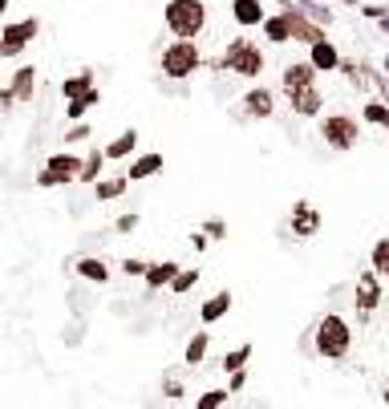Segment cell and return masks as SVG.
Instances as JSON below:
<instances>
[{"label":"cell","instance_id":"34","mask_svg":"<svg viewBox=\"0 0 389 409\" xmlns=\"http://www.w3.org/2000/svg\"><path fill=\"white\" fill-rule=\"evenodd\" d=\"M134 227H138V215H122L118 219V231H134Z\"/></svg>","mask_w":389,"mask_h":409},{"label":"cell","instance_id":"3","mask_svg":"<svg viewBox=\"0 0 389 409\" xmlns=\"http://www.w3.org/2000/svg\"><path fill=\"white\" fill-rule=\"evenodd\" d=\"M219 69H231V74H239V77H260L264 74V49H260L256 41L239 37V41H231L227 53L219 57Z\"/></svg>","mask_w":389,"mask_h":409},{"label":"cell","instance_id":"23","mask_svg":"<svg viewBox=\"0 0 389 409\" xmlns=\"http://www.w3.org/2000/svg\"><path fill=\"white\" fill-rule=\"evenodd\" d=\"M101 162H106V154H101V150H94V154L77 166V178H81V183H94V178H98V171H101Z\"/></svg>","mask_w":389,"mask_h":409},{"label":"cell","instance_id":"39","mask_svg":"<svg viewBox=\"0 0 389 409\" xmlns=\"http://www.w3.org/2000/svg\"><path fill=\"white\" fill-rule=\"evenodd\" d=\"M385 69H389V57H385Z\"/></svg>","mask_w":389,"mask_h":409},{"label":"cell","instance_id":"1","mask_svg":"<svg viewBox=\"0 0 389 409\" xmlns=\"http://www.w3.org/2000/svg\"><path fill=\"white\" fill-rule=\"evenodd\" d=\"M166 25L183 41L199 37L203 29H207V4L203 0H171L166 4Z\"/></svg>","mask_w":389,"mask_h":409},{"label":"cell","instance_id":"6","mask_svg":"<svg viewBox=\"0 0 389 409\" xmlns=\"http://www.w3.org/2000/svg\"><path fill=\"white\" fill-rule=\"evenodd\" d=\"M320 134H325V142L333 150H353L357 146V138H361V130H357V122H353L349 113H328L325 118V126H320Z\"/></svg>","mask_w":389,"mask_h":409},{"label":"cell","instance_id":"19","mask_svg":"<svg viewBox=\"0 0 389 409\" xmlns=\"http://www.w3.org/2000/svg\"><path fill=\"white\" fill-rule=\"evenodd\" d=\"M163 171V154H142L134 166H130V174H126V183H138V178H151V174Z\"/></svg>","mask_w":389,"mask_h":409},{"label":"cell","instance_id":"25","mask_svg":"<svg viewBox=\"0 0 389 409\" xmlns=\"http://www.w3.org/2000/svg\"><path fill=\"white\" fill-rule=\"evenodd\" d=\"M195 284H199V268H191V272H175V280H171V292H175V296H183V292H191Z\"/></svg>","mask_w":389,"mask_h":409},{"label":"cell","instance_id":"16","mask_svg":"<svg viewBox=\"0 0 389 409\" xmlns=\"http://www.w3.org/2000/svg\"><path fill=\"white\" fill-rule=\"evenodd\" d=\"M175 272H178V263H171V260H163V263H146L142 280H146V288H151V292H158L163 284H171V280H175Z\"/></svg>","mask_w":389,"mask_h":409},{"label":"cell","instance_id":"4","mask_svg":"<svg viewBox=\"0 0 389 409\" xmlns=\"http://www.w3.org/2000/svg\"><path fill=\"white\" fill-rule=\"evenodd\" d=\"M199 65H203V57H199V49H195V41H183V37H178L175 45H166V49H163V74L175 77V81L191 77Z\"/></svg>","mask_w":389,"mask_h":409},{"label":"cell","instance_id":"8","mask_svg":"<svg viewBox=\"0 0 389 409\" xmlns=\"http://www.w3.org/2000/svg\"><path fill=\"white\" fill-rule=\"evenodd\" d=\"M61 94H65V101H81L86 110L101 101V94H98V86H94V74H89V69H81L77 77H65Z\"/></svg>","mask_w":389,"mask_h":409},{"label":"cell","instance_id":"21","mask_svg":"<svg viewBox=\"0 0 389 409\" xmlns=\"http://www.w3.org/2000/svg\"><path fill=\"white\" fill-rule=\"evenodd\" d=\"M357 288H361V312H373L377 300H381V292H377V272L361 276V280H357Z\"/></svg>","mask_w":389,"mask_h":409},{"label":"cell","instance_id":"14","mask_svg":"<svg viewBox=\"0 0 389 409\" xmlns=\"http://www.w3.org/2000/svg\"><path fill=\"white\" fill-rule=\"evenodd\" d=\"M288 21H292V41H304V45H313V41L325 37V29L313 25V21H304V13H296V9H288Z\"/></svg>","mask_w":389,"mask_h":409},{"label":"cell","instance_id":"32","mask_svg":"<svg viewBox=\"0 0 389 409\" xmlns=\"http://www.w3.org/2000/svg\"><path fill=\"white\" fill-rule=\"evenodd\" d=\"M300 13H308V16H316V21H325V25H328V9H316V4H300Z\"/></svg>","mask_w":389,"mask_h":409},{"label":"cell","instance_id":"18","mask_svg":"<svg viewBox=\"0 0 389 409\" xmlns=\"http://www.w3.org/2000/svg\"><path fill=\"white\" fill-rule=\"evenodd\" d=\"M33 86H37V69H33V65H25V69H16L9 94H13V101H29V98H33Z\"/></svg>","mask_w":389,"mask_h":409},{"label":"cell","instance_id":"38","mask_svg":"<svg viewBox=\"0 0 389 409\" xmlns=\"http://www.w3.org/2000/svg\"><path fill=\"white\" fill-rule=\"evenodd\" d=\"M381 397H385V405H389V381H385V393H381Z\"/></svg>","mask_w":389,"mask_h":409},{"label":"cell","instance_id":"15","mask_svg":"<svg viewBox=\"0 0 389 409\" xmlns=\"http://www.w3.org/2000/svg\"><path fill=\"white\" fill-rule=\"evenodd\" d=\"M304 86H316V69L308 61H292L284 69V89H304Z\"/></svg>","mask_w":389,"mask_h":409},{"label":"cell","instance_id":"22","mask_svg":"<svg viewBox=\"0 0 389 409\" xmlns=\"http://www.w3.org/2000/svg\"><path fill=\"white\" fill-rule=\"evenodd\" d=\"M134 146H138V134H134V130H126V134H118L110 146L101 150V154H106V158H126V154H130Z\"/></svg>","mask_w":389,"mask_h":409},{"label":"cell","instance_id":"29","mask_svg":"<svg viewBox=\"0 0 389 409\" xmlns=\"http://www.w3.org/2000/svg\"><path fill=\"white\" fill-rule=\"evenodd\" d=\"M122 191H126V178H106V183L94 186V195H98V198H118Z\"/></svg>","mask_w":389,"mask_h":409},{"label":"cell","instance_id":"10","mask_svg":"<svg viewBox=\"0 0 389 409\" xmlns=\"http://www.w3.org/2000/svg\"><path fill=\"white\" fill-rule=\"evenodd\" d=\"M243 110H248L251 118H272V113H276V98H272L264 86H256V89L243 94Z\"/></svg>","mask_w":389,"mask_h":409},{"label":"cell","instance_id":"27","mask_svg":"<svg viewBox=\"0 0 389 409\" xmlns=\"http://www.w3.org/2000/svg\"><path fill=\"white\" fill-rule=\"evenodd\" d=\"M207 345H211V336H207V333L195 336V340L187 345V365H199V360L207 357Z\"/></svg>","mask_w":389,"mask_h":409},{"label":"cell","instance_id":"33","mask_svg":"<svg viewBox=\"0 0 389 409\" xmlns=\"http://www.w3.org/2000/svg\"><path fill=\"white\" fill-rule=\"evenodd\" d=\"M122 272H126V276H142V272H146V263H142V260H126Z\"/></svg>","mask_w":389,"mask_h":409},{"label":"cell","instance_id":"13","mask_svg":"<svg viewBox=\"0 0 389 409\" xmlns=\"http://www.w3.org/2000/svg\"><path fill=\"white\" fill-rule=\"evenodd\" d=\"M231 16H236V25L256 29L268 13H264V4H260V0H231Z\"/></svg>","mask_w":389,"mask_h":409},{"label":"cell","instance_id":"5","mask_svg":"<svg viewBox=\"0 0 389 409\" xmlns=\"http://www.w3.org/2000/svg\"><path fill=\"white\" fill-rule=\"evenodd\" d=\"M37 33H41L37 16H25V21H16V25H4L0 29V57H4V61H9V57H21V53L33 45Z\"/></svg>","mask_w":389,"mask_h":409},{"label":"cell","instance_id":"31","mask_svg":"<svg viewBox=\"0 0 389 409\" xmlns=\"http://www.w3.org/2000/svg\"><path fill=\"white\" fill-rule=\"evenodd\" d=\"M248 357H251V348H248V345L236 348V353H227V357H223V369H231V373L243 369V360H248Z\"/></svg>","mask_w":389,"mask_h":409},{"label":"cell","instance_id":"24","mask_svg":"<svg viewBox=\"0 0 389 409\" xmlns=\"http://www.w3.org/2000/svg\"><path fill=\"white\" fill-rule=\"evenodd\" d=\"M77 272L86 276V280H98V284H106V280H110V268H106L101 260H81V263H77Z\"/></svg>","mask_w":389,"mask_h":409},{"label":"cell","instance_id":"35","mask_svg":"<svg viewBox=\"0 0 389 409\" xmlns=\"http://www.w3.org/2000/svg\"><path fill=\"white\" fill-rule=\"evenodd\" d=\"M65 138H69V142H81V138H89V126H74Z\"/></svg>","mask_w":389,"mask_h":409},{"label":"cell","instance_id":"20","mask_svg":"<svg viewBox=\"0 0 389 409\" xmlns=\"http://www.w3.org/2000/svg\"><path fill=\"white\" fill-rule=\"evenodd\" d=\"M227 312H231V292H219V296H211L203 304L199 316H203V324H215L219 316H227Z\"/></svg>","mask_w":389,"mask_h":409},{"label":"cell","instance_id":"17","mask_svg":"<svg viewBox=\"0 0 389 409\" xmlns=\"http://www.w3.org/2000/svg\"><path fill=\"white\" fill-rule=\"evenodd\" d=\"M260 25H264V37L272 41V45H284V41H292V21H288V13H280V16H264Z\"/></svg>","mask_w":389,"mask_h":409},{"label":"cell","instance_id":"28","mask_svg":"<svg viewBox=\"0 0 389 409\" xmlns=\"http://www.w3.org/2000/svg\"><path fill=\"white\" fill-rule=\"evenodd\" d=\"M365 122H369V126H389V106L369 101V106H365Z\"/></svg>","mask_w":389,"mask_h":409},{"label":"cell","instance_id":"26","mask_svg":"<svg viewBox=\"0 0 389 409\" xmlns=\"http://www.w3.org/2000/svg\"><path fill=\"white\" fill-rule=\"evenodd\" d=\"M373 272L389 276V239H377L373 243Z\"/></svg>","mask_w":389,"mask_h":409},{"label":"cell","instance_id":"12","mask_svg":"<svg viewBox=\"0 0 389 409\" xmlns=\"http://www.w3.org/2000/svg\"><path fill=\"white\" fill-rule=\"evenodd\" d=\"M292 231H296V236H316V231H320V215H316V207H308V203H296V207H292Z\"/></svg>","mask_w":389,"mask_h":409},{"label":"cell","instance_id":"7","mask_svg":"<svg viewBox=\"0 0 389 409\" xmlns=\"http://www.w3.org/2000/svg\"><path fill=\"white\" fill-rule=\"evenodd\" d=\"M77 166H81V158H77V154H53V158L45 162V171L37 174V186L74 183V178H77Z\"/></svg>","mask_w":389,"mask_h":409},{"label":"cell","instance_id":"37","mask_svg":"<svg viewBox=\"0 0 389 409\" xmlns=\"http://www.w3.org/2000/svg\"><path fill=\"white\" fill-rule=\"evenodd\" d=\"M9 4H13V0H0V13H4V9H9Z\"/></svg>","mask_w":389,"mask_h":409},{"label":"cell","instance_id":"11","mask_svg":"<svg viewBox=\"0 0 389 409\" xmlns=\"http://www.w3.org/2000/svg\"><path fill=\"white\" fill-rule=\"evenodd\" d=\"M288 101H292V110L300 113V118H316V113H320V94H316V86L288 89Z\"/></svg>","mask_w":389,"mask_h":409},{"label":"cell","instance_id":"9","mask_svg":"<svg viewBox=\"0 0 389 409\" xmlns=\"http://www.w3.org/2000/svg\"><path fill=\"white\" fill-rule=\"evenodd\" d=\"M308 65H313L316 74H320V69L328 74V69H337V65H340V53L333 49V41L320 37V41H313V45H308Z\"/></svg>","mask_w":389,"mask_h":409},{"label":"cell","instance_id":"36","mask_svg":"<svg viewBox=\"0 0 389 409\" xmlns=\"http://www.w3.org/2000/svg\"><path fill=\"white\" fill-rule=\"evenodd\" d=\"M166 397H175V401H178V397H183V385H178V381H166Z\"/></svg>","mask_w":389,"mask_h":409},{"label":"cell","instance_id":"2","mask_svg":"<svg viewBox=\"0 0 389 409\" xmlns=\"http://www.w3.org/2000/svg\"><path fill=\"white\" fill-rule=\"evenodd\" d=\"M349 345H353V328L345 316H325L316 324V353L325 360H340L349 353Z\"/></svg>","mask_w":389,"mask_h":409},{"label":"cell","instance_id":"30","mask_svg":"<svg viewBox=\"0 0 389 409\" xmlns=\"http://www.w3.org/2000/svg\"><path fill=\"white\" fill-rule=\"evenodd\" d=\"M227 397H231V389H211V393L199 397L203 409H215V405H227Z\"/></svg>","mask_w":389,"mask_h":409}]
</instances>
